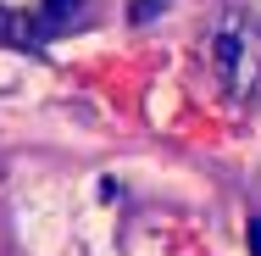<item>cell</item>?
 <instances>
[{
	"label": "cell",
	"instance_id": "6da1fadb",
	"mask_svg": "<svg viewBox=\"0 0 261 256\" xmlns=\"http://www.w3.org/2000/svg\"><path fill=\"white\" fill-rule=\"evenodd\" d=\"M200 56L211 67V84L228 106H250L261 89V17L245 6H222L211 17Z\"/></svg>",
	"mask_w": 261,
	"mask_h": 256
},
{
	"label": "cell",
	"instance_id": "7a4b0ae2",
	"mask_svg": "<svg viewBox=\"0 0 261 256\" xmlns=\"http://www.w3.org/2000/svg\"><path fill=\"white\" fill-rule=\"evenodd\" d=\"M0 45H11V51H45L39 17L34 11H17V6H0Z\"/></svg>",
	"mask_w": 261,
	"mask_h": 256
},
{
	"label": "cell",
	"instance_id": "3957f363",
	"mask_svg": "<svg viewBox=\"0 0 261 256\" xmlns=\"http://www.w3.org/2000/svg\"><path fill=\"white\" fill-rule=\"evenodd\" d=\"M78 11H84V0H45V6H39V11H34V17H39V34H45V39H50L56 28H67V22H72V17H78Z\"/></svg>",
	"mask_w": 261,
	"mask_h": 256
},
{
	"label": "cell",
	"instance_id": "277c9868",
	"mask_svg": "<svg viewBox=\"0 0 261 256\" xmlns=\"http://www.w3.org/2000/svg\"><path fill=\"white\" fill-rule=\"evenodd\" d=\"M167 6H172V0H134V6H128V22H156Z\"/></svg>",
	"mask_w": 261,
	"mask_h": 256
},
{
	"label": "cell",
	"instance_id": "5b68a950",
	"mask_svg": "<svg viewBox=\"0 0 261 256\" xmlns=\"http://www.w3.org/2000/svg\"><path fill=\"white\" fill-rule=\"evenodd\" d=\"M245 240H250V256H261V212H250V223H245Z\"/></svg>",
	"mask_w": 261,
	"mask_h": 256
}]
</instances>
